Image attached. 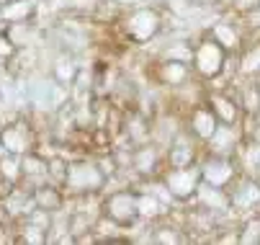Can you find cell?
<instances>
[{
	"label": "cell",
	"mask_w": 260,
	"mask_h": 245,
	"mask_svg": "<svg viewBox=\"0 0 260 245\" xmlns=\"http://www.w3.org/2000/svg\"><path fill=\"white\" fill-rule=\"evenodd\" d=\"M106 181L108 178L101 170L98 160H75L67 163V178L62 189L67 196H88V194H101Z\"/></svg>",
	"instance_id": "obj_1"
},
{
	"label": "cell",
	"mask_w": 260,
	"mask_h": 245,
	"mask_svg": "<svg viewBox=\"0 0 260 245\" xmlns=\"http://www.w3.org/2000/svg\"><path fill=\"white\" fill-rule=\"evenodd\" d=\"M103 217H108L111 222H116L121 230H129L139 222V206H137V191L132 189H116V191H111L103 204Z\"/></svg>",
	"instance_id": "obj_2"
},
{
	"label": "cell",
	"mask_w": 260,
	"mask_h": 245,
	"mask_svg": "<svg viewBox=\"0 0 260 245\" xmlns=\"http://www.w3.org/2000/svg\"><path fill=\"white\" fill-rule=\"evenodd\" d=\"M124 31L126 37L137 44H147L162 31V18L155 8H134L124 18Z\"/></svg>",
	"instance_id": "obj_3"
},
{
	"label": "cell",
	"mask_w": 260,
	"mask_h": 245,
	"mask_svg": "<svg viewBox=\"0 0 260 245\" xmlns=\"http://www.w3.org/2000/svg\"><path fill=\"white\" fill-rule=\"evenodd\" d=\"M224 59H227V49L209 34V37H204V39L196 44L191 62H193L196 73H199L201 78H214V75H219L221 70H224Z\"/></svg>",
	"instance_id": "obj_4"
},
{
	"label": "cell",
	"mask_w": 260,
	"mask_h": 245,
	"mask_svg": "<svg viewBox=\"0 0 260 245\" xmlns=\"http://www.w3.org/2000/svg\"><path fill=\"white\" fill-rule=\"evenodd\" d=\"M0 147L3 152L23 158L26 152L36 150V132L28 121H11L0 129Z\"/></svg>",
	"instance_id": "obj_5"
},
{
	"label": "cell",
	"mask_w": 260,
	"mask_h": 245,
	"mask_svg": "<svg viewBox=\"0 0 260 245\" xmlns=\"http://www.w3.org/2000/svg\"><path fill=\"white\" fill-rule=\"evenodd\" d=\"M165 186L170 189L173 199L178 201H185V199H191L201 183V170L191 168V165H185V168H170L165 176H162Z\"/></svg>",
	"instance_id": "obj_6"
},
{
	"label": "cell",
	"mask_w": 260,
	"mask_h": 245,
	"mask_svg": "<svg viewBox=\"0 0 260 245\" xmlns=\"http://www.w3.org/2000/svg\"><path fill=\"white\" fill-rule=\"evenodd\" d=\"M235 178V165L224 158V155H214L201 165V181L224 189L230 181Z\"/></svg>",
	"instance_id": "obj_7"
},
{
	"label": "cell",
	"mask_w": 260,
	"mask_h": 245,
	"mask_svg": "<svg viewBox=\"0 0 260 245\" xmlns=\"http://www.w3.org/2000/svg\"><path fill=\"white\" fill-rule=\"evenodd\" d=\"M34 201H36V209H44V212L49 215H57L64 209V201H67V194L62 191V186H54L49 181L39 183L34 191Z\"/></svg>",
	"instance_id": "obj_8"
},
{
	"label": "cell",
	"mask_w": 260,
	"mask_h": 245,
	"mask_svg": "<svg viewBox=\"0 0 260 245\" xmlns=\"http://www.w3.org/2000/svg\"><path fill=\"white\" fill-rule=\"evenodd\" d=\"M157 160H160L157 147L150 142H142L132 150V168L142 178H152V173H157Z\"/></svg>",
	"instance_id": "obj_9"
},
{
	"label": "cell",
	"mask_w": 260,
	"mask_h": 245,
	"mask_svg": "<svg viewBox=\"0 0 260 245\" xmlns=\"http://www.w3.org/2000/svg\"><path fill=\"white\" fill-rule=\"evenodd\" d=\"M188 75H191L188 62H180V59H170V57H165V59L157 65V80H160L162 85H173V88H178V85H183L185 80H188Z\"/></svg>",
	"instance_id": "obj_10"
},
{
	"label": "cell",
	"mask_w": 260,
	"mask_h": 245,
	"mask_svg": "<svg viewBox=\"0 0 260 245\" xmlns=\"http://www.w3.org/2000/svg\"><path fill=\"white\" fill-rule=\"evenodd\" d=\"M193 196L204 204V209H209V212H224V209H230V204H232L230 201V194H224V189L211 186L206 181L199 183V189H196Z\"/></svg>",
	"instance_id": "obj_11"
},
{
	"label": "cell",
	"mask_w": 260,
	"mask_h": 245,
	"mask_svg": "<svg viewBox=\"0 0 260 245\" xmlns=\"http://www.w3.org/2000/svg\"><path fill=\"white\" fill-rule=\"evenodd\" d=\"M36 13L34 0H3L0 3V21L6 23H26Z\"/></svg>",
	"instance_id": "obj_12"
},
{
	"label": "cell",
	"mask_w": 260,
	"mask_h": 245,
	"mask_svg": "<svg viewBox=\"0 0 260 245\" xmlns=\"http://www.w3.org/2000/svg\"><path fill=\"white\" fill-rule=\"evenodd\" d=\"M193 145L185 139V134H178L173 137V142H170V150H168V163L170 168H185V165H193Z\"/></svg>",
	"instance_id": "obj_13"
},
{
	"label": "cell",
	"mask_w": 260,
	"mask_h": 245,
	"mask_svg": "<svg viewBox=\"0 0 260 245\" xmlns=\"http://www.w3.org/2000/svg\"><path fill=\"white\" fill-rule=\"evenodd\" d=\"M216 127H219V119H216V114H214L211 109L199 106V109L191 114V132H193L199 139H204V142H209V137L214 134Z\"/></svg>",
	"instance_id": "obj_14"
},
{
	"label": "cell",
	"mask_w": 260,
	"mask_h": 245,
	"mask_svg": "<svg viewBox=\"0 0 260 245\" xmlns=\"http://www.w3.org/2000/svg\"><path fill=\"white\" fill-rule=\"evenodd\" d=\"M235 142H237V137H235L232 124H221V121L214 129V134L209 137V147L214 155H227L230 150H235Z\"/></svg>",
	"instance_id": "obj_15"
},
{
	"label": "cell",
	"mask_w": 260,
	"mask_h": 245,
	"mask_svg": "<svg viewBox=\"0 0 260 245\" xmlns=\"http://www.w3.org/2000/svg\"><path fill=\"white\" fill-rule=\"evenodd\" d=\"M137 206H139V220L152 222L165 215V204L152 191H137Z\"/></svg>",
	"instance_id": "obj_16"
},
{
	"label": "cell",
	"mask_w": 260,
	"mask_h": 245,
	"mask_svg": "<svg viewBox=\"0 0 260 245\" xmlns=\"http://www.w3.org/2000/svg\"><path fill=\"white\" fill-rule=\"evenodd\" d=\"M209 106H211V111L216 114V119H219L221 124H235V121L240 119V111H237V106H235V101L227 98V96H221V93H211Z\"/></svg>",
	"instance_id": "obj_17"
},
{
	"label": "cell",
	"mask_w": 260,
	"mask_h": 245,
	"mask_svg": "<svg viewBox=\"0 0 260 245\" xmlns=\"http://www.w3.org/2000/svg\"><path fill=\"white\" fill-rule=\"evenodd\" d=\"M232 206L237 209H252L260 201V183L255 181H242L240 189H235V194H230Z\"/></svg>",
	"instance_id": "obj_18"
},
{
	"label": "cell",
	"mask_w": 260,
	"mask_h": 245,
	"mask_svg": "<svg viewBox=\"0 0 260 245\" xmlns=\"http://www.w3.org/2000/svg\"><path fill=\"white\" fill-rule=\"evenodd\" d=\"M78 73H80V67L72 62V59H67V57H62V59L54 62V80L62 83V85H72V83H75V78H78Z\"/></svg>",
	"instance_id": "obj_19"
},
{
	"label": "cell",
	"mask_w": 260,
	"mask_h": 245,
	"mask_svg": "<svg viewBox=\"0 0 260 245\" xmlns=\"http://www.w3.org/2000/svg\"><path fill=\"white\" fill-rule=\"evenodd\" d=\"M211 37H214L221 47H224V49H237V47H240V37H237V31H235L230 23H214Z\"/></svg>",
	"instance_id": "obj_20"
},
{
	"label": "cell",
	"mask_w": 260,
	"mask_h": 245,
	"mask_svg": "<svg viewBox=\"0 0 260 245\" xmlns=\"http://www.w3.org/2000/svg\"><path fill=\"white\" fill-rule=\"evenodd\" d=\"M0 176L18 183L21 181V158L11 155V152H0Z\"/></svg>",
	"instance_id": "obj_21"
},
{
	"label": "cell",
	"mask_w": 260,
	"mask_h": 245,
	"mask_svg": "<svg viewBox=\"0 0 260 245\" xmlns=\"http://www.w3.org/2000/svg\"><path fill=\"white\" fill-rule=\"evenodd\" d=\"M64 178H67V160L59 155H52L47 165V181L54 186H64Z\"/></svg>",
	"instance_id": "obj_22"
},
{
	"label": "cell",
	"mask_w": 260,
	"mask_h": 245,
	"mask_svg": "<svg viewBox=\"0 0 260 245\" xmlns=\"http://www.w3.org/2000/svg\"><path fill=\"white\" fill-rule=\"evenodd\" d=\"M242 73H247V75L260 73V44H255V47L245 54V59H242Z\"/></svg>",
	"instance_id": "obj_23"
},
{
	"label": "cell",
	"mask_w": 260,
	"mask_h": 245,
	"mask_svg": "<svg viewBox=\"0 0 260 245\" xmlns=\"http://www.w3.org/2000/svg\"><path fill=\"white\" fill-rule=\"evenodd\" d=\"M165 57L180 59V62H191V59H193V47H185L183 42H178V44H173V47L165 52Z\"/></svg>",
	"instance_id": "obj_24"
},
{
	"label": "cell",
	"mask_w": 260,
	"mask_h": 245,
	"mask_svg": "<svg viewBox=\"0 0 260 245\" xmlns=\"http://www.w3.org/2000/svg\"><path fill=\"white\" fill-rule=\"evenodd\" d=\"M180 240H183V235L175 227H160V230L152 232V242H180Z\"/></svg>",
	"instance_id": "obj_25"
},
{
	"label": "cell",
	"mask_w": 260,
	"mask_h": 245,
	"mask_svg": "<svg viewBox=\"0 0 260 245\" xmlns=\"http://www.w3.org/2000/svg\"><path fill=\"white\" fill-rule=\"evenodd\" d=\"M237 240H240V242H247V245L260 242V220H250V222L245 225V230H242V235H240Z\"/></svg>",
	"instance_id": "obj_26"
},
{
	"label": "cell",
	"mask_w": 260,
	"mask_h": 245,
	"mask_svg": "<svg viewBox=\"0 0 260 245\" xmlns=\"http://www.w3.org/2000/svg\"><path fill=\"white\" fill-rule=\"evenodd\" d=\"M242 106L250 111V114H257L260 111V90L257 88H247L245 90V103Z\"/></svg>",
	"instance_id": "obj_27"
},
{
	"label": "cell",
	"mask_w": 260,
	"mask_h": 245,
	"mask_svg": "<svg viewBox=\"0 0 260 245\" xmlns=\"http://www.w3.org/2000/svg\"><path fill=\"white\" fill-rule=\"evenodd\" d=\"M16 54V44L8 39V34H0V62H6Z\"/></svg>",
	"instance_id": "obj_28"
}]
</instances>
